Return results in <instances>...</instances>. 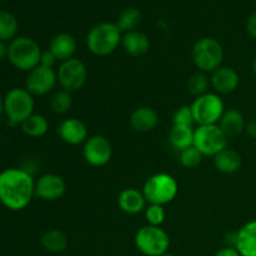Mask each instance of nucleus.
<instances>
[{
    "mask_svg": "<svg viewBox=\"0 0 256 256\" xmlns=\"http://www.w3.org/2000/svg\"><path fill=\"white\" fill-rule=\"evenodd\" d=\"M214 256H242L239 254L235 248H230V246H224L222 249H220L219 252H215Z\"/></svg>",
    "mask_w": 256,
    "mask_h": 256,
    "instance_id": "35",
    "label": "nucleus"
},
{
    "mask_svg": "<svg viewBox=\"0 0 256 256\" xmlns=\"http://www.w3.org/2000/svg\"><path fill=\"white\" fill-rule=\"evenodd\" d=\"M166 218V212H165L162 205L149 204L145 209V219H146L148 225L152 226H162V222Z\"/></svg>",
    "mask_w": 256,
    "mask_h": 256,
    "instance_id": "31",
    "label": "nucleus"
},
{
    "mask_svg": "<svg viewBox=\"0 0 256 256\" xmlns=\"http://www.w3.org/2000/svg\"><path fill=\"white\" fill-rule=\"evenodd\" d=\"M72 105V92H66V90L62 89L54 92V95L50 99V108H52V112L58 115L66 114L70 110Z\"/></svg>",
    "mask_w": 256,
    "mask_h": 256,
    "instance_id": "29",
    "label": "nucleus"
},
{
    "mask_svg": "<svg viewBox=\"0 0 256 256\" xmlns=\"http://www.w3.org/2000/svg\"><path fill=\"white\" fill-rule=\"evenodd\" d=\"M190 106L195 122L199 125L219 124L225 112V105L222 96L216 92H210L202 96L195 98Z\"/></svg>",
    "mask_w": 256,
    "mask_h": 256,
    "instance_id": "8",
    "label": "nucleus"
},
{
    "mask_svg": "<svg viewBox=\"0 0 256 256\" xmlns=\"http://www.w3.org/2000/svg\"><path fill=\"white\" fill-rule=\"evenodd\" d=\"M245 132L252 139H256V119L250 120L249 122H246V126H245Z\"/></svg>",
    "mask_w": 256,
    "mask_h": 256,
    "instance_id": "36",
    "label": "nucleus"
},
{
    "mask_svg": "<svg viewBox=\"0 0 256 256\" xmlns=\"http://www.w3.org/2000/svg\"><path fill=\"white\" fill-rule=\"evenodd\" d=\"M122 32L115 22H99L86 35V48L96 56H108L122 45Z\"/></svg>",
    "mask_w": 256,
    "mask_h": 256,
    "instance_id": "2",
    "label": "nucleus"
},
{
    "mask_svg": "<svg viewBox=\"0 0 256 256\" xmlns=\"http://www.w3.org/2000/svg\"><path fill=\"white\" fill-rule=\"evenodd\" d=\"M142 194L148 204L166 205L176 198L179 185L172 175L166 172H158L152 175L142 186Z\"/></svg>",
    "mask_w": 256,
    "mask_h": 256,
    "instance_id": "4",
    "label": "nucleus"
},
{
    "mask_svg": "<svg viewBox=\"0 0 256 256\" xmlns=\"http://www.w3.org/2000/svg\"><path fill=\"white\" fill-rule=\"evenodd\" d=\"M58 84V75L54 69L38 65L35 69L28 72L25 80V89L32 96H42L54 90Z\"/></svg>",
    "mask_w": 256,
    "mask_h": 256,
    "instance_id": "12",
    "label": "nucleus"
},
{
    "mask_svg": "<svg viewBox=\"0 0 256 256\" xmlns=\"http://www.w3.org/2000/svg\"><path fill=\"white\" fill-rule=\"evenodd\" d=\"M142 12L136 8H126L120 12L119 18L116 20V26L122 32H135L142 24Z\"/></svg>",
    "mask_w": 256,
    "mask_h": 256,
    "instance_id": "25",
    "label": "nucleus"
},
{
    "mask_svg": "<svg viewBox=\"0 0 256 256\" xmlns=\"http://www.w3.org/2000/svg\"><path fill=\"white\" fill-rule=\"evenodd\" d=\"M242 155L235 150L226 149L222 150L219 154L214 156V166L222 174H234L242 168Z\"/></svg>",
    "mask_w": 256,
    "mask_h": 256,
    "instance_id": "22",
    "label": "nucleus"
},
{
    "mask_svg": "<svg viewBox=\"0 0 256 256\" xmlns=\"http://www.w3.org/2000/svg\"><path fill=\"white\" fill-rule=\"evenodd\" d=\"M122 46L126 54L132 56H142L146 54L150 49V40L146 34L135 30V32H125L122 39Z\"/></svg>",
    "mask_w": 256,
    "mask_h": 256,
    "instance_id": "20",
    "label": "nucleus"
},
{
    "mask_svg": "<svg viewBox=\"0 0 256 256\" xmlns=\"http://www.w3.org/2000/svg\"><path fill=\"white\" fill-rule=\"evenodd\" d=\"M159 124V115L152 108H136L130 115V125L138 132H150Z\"/></svg>",
    "mask_w": 256,
    "mask_h": 256,
    "instance_id": "18",
    "label": "nucleus"
},
{
    "mask_svg": "<svg viewBox=\"0 0 256 256\" xmlns=\"http://www.w3.org/2000/svg\"><path fill=\"white\" fill-rule=\"evenodd\" d=\"M195 122L194 115H192V106L184 105L176 109L172 116V125H182V126H192Z\"/></svg>",
    "mask_w": 256,
    "mask_h": 256,
    "instance_id": "32",
    "label": "nucleus"
},
{
    "mask_svg": "<svg viewBox=\"0 0 256 256\" xmlns=\"http://www.w3.org/2000/svg\"><path fill=\"white\" fill-rule=\"evenodd\" d=\"M82 156L92 166H104L112 156V145L104 135H92L82 146Z\"/></svg>",
    "mask_w": 256,
    "mask_h": 256,
    "instance_id": "11",
    "label": "nucleus"
},
{
    "mask_svg": "<svg viewBox=\"0 0 256 256\" xmlns=\"http://www.w3.org/2000/svg\"><path fill=\"white\" fill-rule=\"evenodd\" d=\"M194 132L192 126H182V125H172L169 132V142L178 152L188 149L194 145Z\"/></svg>",
    "mask_w": 256,
    "mask_h": 256,
    "instance_id": "23",
    "label": "nucleus"
},
{
    "mask_svg": "<svg viewBox=\"0 0 256 256\" xmlns=\"http://www.w3.org/2000/svg\"><path fill=\"white\" fill-rule=\"evenodd\" d=\"M8 58V45L0 40V62Z\"/></svg>",
    "mask_w": 256,
    "mask_h": 256,
    "instance_id": "38",
    "label": "nucleus"
},
{
    "mask_svg": "<svg viewBox=\"0 0 256 256\" xmlns=\"http://www.w3.org/2000/svg\"><path fill=\"white\" fill-rule=\"evenodd\" d=\"M58 62H59V60L56 59V56H55V55L52 54L49 49L42 50V56H40V64L39 65H42V66H44V68H49V69H54L55 64H56Z\"/></svg>",
    "mask_w": 256,
    "mask_h": 256,
    "instance_id": "33",
    "label": "nucleus"
},
{
    "mask_svg": "<svg viewBox=\"0 0 256 256\" xmlns=\"http://www.w3.org/2000/svg\"><path fill=\"white\" fill-rule=\"evenodd\" d=\"M212 86L210 85V76H208L206 72H196L189 78L188 80V92L195 98H199L202 95L209 92V88Z\"/></svg>",
    "mask_w": 256,
    "mask_h": 256,
    "instance_id": "28",
    "label": "nucleus"
},
{
    "mask_svg": "<svg viewBox=\"0 0 256 256\" xmlns=\"http://www.w3.org/2000/svg\"><path fill=\"white\" fill-rule=\"evenodd\" d=\"M252 70H254V74L256 75V56H255L254 62H252Z\"/></svg>",
    "mask_w": 256,
    "mask_h": 256,
    "instance_id": "40",
    "label": "nucleus"
},
{
    "mask_svg": "<svg viewBox=\"0 0 256 256\" xmlns=\"http://www.w3.org/2000/svg\"><path fill=\"white\" fill-rule=\"evenodd\" d=\"M146 199H145L144 194L140 190L134 189V188H129V189H124L118 196V205L122 212L125 214L135 215L139 212H145L146 209Z\"/></svg>",
    "mask_w": 256,
    "mask_h": 256,
    "instance_id": "16",
    "label": "nucleus"
},
{
    "mask_svg": "<svg viewBox=\"0 0 256 256\" xmlns=\"http://www.w3.org/2000/svg\"><path fill=\"white\" fill-rule=\"evenodd\" d=\"M136 249L145 256H162L168 252L170 236L162 226L145 225L140 228L134 238Z\"/></svg>",
    "mask_w": 256,
    "mask_h": 256,
    "instance_id": "7",
    "label": "nucleus"
},
{
    "mask_svg": "<svg viewBox=\"0 0 256 256\" xmlns=\"http://www.w3.org/2000/svg\"><path fill=\"white\" fill-rule=\"evenodd\" d=\"M39 44L29 36H16L8 45V59L20 72H32L40 64Z\"/></svg>",
    "mask_w": 256,
    "mask_h": 256,
    "instance_id": "3",
    "label": "nucleus"
},
{
    "mask_svg": "<svg viewBox=\"0 0 256 256\" xmlns=\"http://www.w3.org/2000/svg\"><path fill=\"white\" fill-rule=\"evenodd\" d=\"M180 164L185 168V169H195L202 164V154L192 145V146L188 148V149L180 152Z\"/></svg>",
    "mask_w": 256,
    "mask_h": 256,
    "instance_id": "30",
    "label": "nucleus"
},
{
    "mask_svg": "<svg viewBox=\"0 0 256 256\" xmlns=\"http://www.w3.org/2000/svg\"><path fill=\"white\" fill-rule=\"evenodd\" d=\"M225 246H230V248H235L236 245V232H228L225 235Z\"/></svg>",
    "mask_w": 256,
    "mask_h": 256,
    "instance_id": "37",
    "label": "nucleus"
},
{
    "mask_svg": "<svg viewBox=\"0 0 256 256\" xmlns=\"http://www.w3.org/2000/svg\"><path fill=\"white\" fill-rule=\"evenodd\" d=\"M19 24L12 12L0 10V40L2 42H12L16 38Z\"/></svg>",
    "mask_w": 256,
    "mask_h": 256,
    "instance_id": "27",
    "label": "nucleus"
},
{
    "mask_svg": "<svg viewBox=\"0 0 256 256\" xmlns=\"http://www.w3.org/2000/svg\"><path fill=\"white\" fill-rule=\"evenodd\" d=\"M58 135L62 142L72 146L84 144L89 138L86 125L78 118H69V119L62 120L58 126Z\"/></svg>",
    "mask_w": 256,
    "mask_h": 256,
    "instance_id": "14",
    "label": "nucleus"
},
{
    "mask_svg": "<svg viewBox=\"0 0 256 256\" xmlns=\"http://www.w3.org/2000/svg\"><path fill=\"white\" fill-rule=\"evenodd\" d=\"M162 256H176V255H174V254H170V252H165L164 255H162Z\"/></svg>",
    "mask_w": 256,
    "mask_h": 256,
    "instance_id": "41",
    "label": "nucleus"
},
{
    "mask_svg": "<svg viewBox=\"0 0 256 256\" xmlns=\"http://www.w3.org/2000/svg\"><path fill=\"white\" fill-rule=\"evenodd\" d=\"M58 84L62 89L72 92H78L85 85L88 79V69L84 62L78 58L62 62L56 70Z\"/></svg>",
    "mask_w": 256,
    "mask_h": 256,
    "instance_id": "10",
    "label": "nucleus"
},
{
    "mask_svg": "<svg viewBox=\"0 0 256 256\" xmlns=\"http://www.w3.org/2000/svg\"><path fill=\"white\" fill-rule=\"evenodd\" d=\"M192 58L195 66L202 72H212L222 66L224 60V49L219 40L214 38H200L192 50Z\"/></svg>",
    "mask_w": 256,
    "mask_h": 256,
    "instance_id": "6",
    "label": "nucleus"
},
{
    "mask_svg": "<svg viewBox=\"0 0 256 256\" xmlns=\"http://www.w3.org/2000/svg\"><path fill=\"white\" fill-rule=\"evenodd\" d=\"M246 32L252 38L256 39V12H252L246 22Z\"/></svg>",
    "mask_w": 256,
    "mask_h": 256,
    "instance_id": "34",
    "label": "nucleus"
},
{
    "mask_svg": "<svg viewBox=\"0 0 256 256\" xmlns=\"http://www.w3.org/2000/svg\"><path fill=\"white\" fill-rule=\"evenodd\" d=\"M68 236L64 232L59 229H50L45 232L42 235L40 244L46 252H62L68 248Z\"/></svg>",
    "mask_w": 256,
    "mask_h": 256,
    "instance_id": "24",
    "label": "nucleus"
},
{
    "mask_svg": "<svg viewBox=\"0 0 256 256\" xmlns=\"http://www.w3.org/2000/svg\"><path fill=\"white\" fill-rule=\"evenodd\" d=\"M218 125L228 138H232L244 132L246 122L242 112L238 109H229L225 110Z\"/></svg>",
    "mask_w": 256,
    "mask_h": 256,
    "instance_id": "21",
    "label": "nucleus"
},
{
    "mask_svg": "<svg viewBox=\"0 0 256 256\" xmlns=\"http://www.w3.org/2000/svg\"><path fill=\"white\" fill-rule=\"evenodd\" d=\"M255 2H256V0H255Z\"/></svg>",
    "mask_w": 256,
    "mask_h": 256,
    "instance_id": "42",
    "label": "nucleus"
},
{
    "mask_svg": "<svg viewBox=\"0 0 256 256\" xmlns=\"http://www.w3.org/2000/svg\"><path fill=\"white\" fill-rule=\"evenodd\" d=\"M48 49L56 56L60 62H65L74 58L75 52H76V40L72 34L60 32L50 39Z\"/></svg>",
    "mask_w": 256,
    "mask_h": 256,
    "instance_id": "17",
    "label": "nucleus"
},
{
    "mask_svg": "<svg viewBox=\"0 0 256 256\" xmlns=\"http://www.w3.org/2000/svg\"><path fill=\"white\" fill-rule=\"evenodd\" d=\"M22 130L30 138H42L49 130V122L44 115L32 114L22 125Z\"/></svg>",
    "mask_w": 256,
    "mask_h": 256,
    "instance_id": "26",
    "label": "nucleus"
},
{
    "mask_svg": "<svg viewBox=\"0 0 256 256\" xmlns=\"http://www.w3.org/2000/svg\"><path fill=\"white\" fill-rule=\"evenodd\" d=\"M34 96L25 88H14L4 98V112L12 126L22 125L34 114Z\"/></svg>",
    "mask_w": 256,
    "mask_h": 256,
    "instance_id": "5",
    "label": "nucleus"
},
{
    "mask_svg": "<svg viewBox=\"0 0 256 256\" xmlns=\"http://www.w3.org/2000/svg\"><path fill=\"white\" fill-rule=\"evenodd\" d=\"M235 249L242 256H256V220L246 222L236 232Z\"/></svg>",
    "mask_w": 256,
    "mask_h": 256,
    "instance_id": "19",
    "label": "nucleus"
},
{
    "mask_svg": "<svg viewBox=\"0 0 256 256\" xmlns=\"http://www.w3.org/2000/svg\"><path fill=\"white\" fill-rule=\"evenodd\" d=\"M240 82L236 70L230 66H220L210 75V85L216 94H232Z\"/></svg>",
    "mask_w": 256,
    "mask_h": 256,
    "instance_id": "15",
    "label": "nucleus"
},
{
    "mask_svg": "<svg viewBox=\"0 0 256 256\" xmlns=\"http://www.w3.org/2000/svg\"><path fill=\"white\" fill-rule=\"evenodd\" d=\"M4 112V99L2 98V95H0V115Z\"/></svg>",
    "mask_w": 256,
    "mask_h": 256,
    "instance_id": "39",
    "label": "nucleus"
},
{
    "mask_svg": "<svg viewBox=\"0 0 256 256\" xmlns=\"http://www.w3.org/2000/svg\"><path fill=\"white\" fill-rule=\"evenodd\" d=\"M66 192L65 180L60 175L48 172L35 182V196L44 202H56Z\"/></svg>",
    "mask_w": 256,
    "mask_h": 256,
    "instance_id": "13",
    "label": "nucleus"
},
{
    "mask_svg": "<svg viewBox=\"0 0 256 256\" xmlns=\"http://www.w3.org/2000/svg\"><path fill=\"white\" fill-rule=\"evenodd\" d=\"M229 138L224 134L218 124L199 125L194 132V146L202 156H212L228 148Z\"/></svg>",
    "mask_w": 256,
    "mask_h": 256,
    "instance_id": "9",
    "label": "nucleus"
},
{
    "mask_svg": "<svg viewBox=\"0 0 256 256\" xmlns=\"http://www.w3.org/2000/svg\"><path fill=\"white\" fill-rule=\"evenodd\" d=\"M35 196V182L25 169L10 168L0 172V202L12 212L25 209Z\"/></svg>",
    "mask_w": 256,
    "mask_h": 256,
    "instance_id": "1",
    "label": "nucleus"
}]
</instances>
